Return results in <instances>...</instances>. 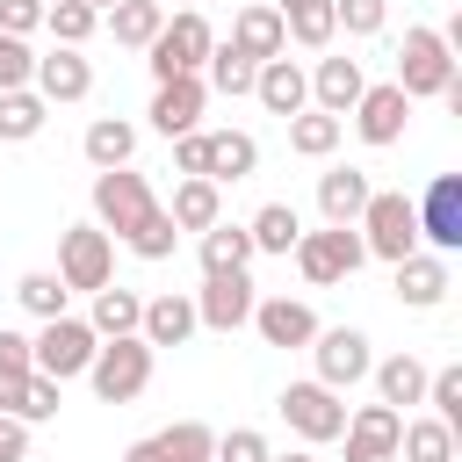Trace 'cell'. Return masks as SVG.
Instances as JSON below:
<instances>
[{"mask_svg": "<svg viewBox=\"0 0 462 462\" xmlns=\"http://www.w3.org/2000/svg\"><path fill=\"white\" fill-rule=\"evenodd\" d=\"M209 51H217V29L202 22V7H180V14H166L159 36L144 43V65H152V79H180V72H202Z\"/></svg>", "mask_w": 462, "mask_h": 462, "instance_id": "cell-2", "label": "cell"}, {"mask_svg": "<svg viewBox=\"0 0 462 462\" xmlns=\"http://www.w3.org/2000/svg\"><path fill=\"white\" fill-rule=\"evenodd\" d=\"M253 274L245 267H231V274H202V289H195V325H209V332H238L245 318H253Z\"/></svg>", "mask_w": 462, "mask_h": 462, "instance_id": "cell-12", "label": "cell"}, {"mask_svg": "<svg viewBox=\"0 0 462 462\" xmlns=\"http://www.w3.org/2000/svg\"><path fill=\"white\" fill-rule=\"evenodd\" d=\"M0 462H29V419L0 411Z\"/></svg>", "mask_w": 462, "mask_h": 462, "instance_id": "cell-49", "label": "cell"}, {"mask_svg": "<svg viewBox=\"0 0 462 462\" xmlns=\"http://www.w3.org/2000/svg\"><path fill=\"white\" fill-rule=\"evenodd\" d=\"M29 72H36V51L0 29V94H7V87H29Z\"/></svg>", "mask_w": 462, "mask_h": 462, "instance_id": "cell-45", "label": "cell"}, {"mask_svg": "<svg viewBox=\"0 0 462 462\" xmlns=\"http://www.w3.org/2000/svg\"><path fill=\"white\" fill-rule=\"evenodd\" d=\"M58 390H65V383H51V375H29V397H22V419H29V426H43V419H58Z\"/></svg>", "mask_w": 462, "mask_h": 462, "instance_id": "cell-46", "label": "cell"}, {"mask_svg": "<svg viewBox=\"0 0 462 462\" xmlns=\"http://www.w3.org/2000/svg\"><path fill=\"white\" fill-rule=\"evenodd\" d=\"M202 72H209L202 87H217V94H231V101H238V94H253V72H260V65H253L245 51H231V43H217Z\"/></svg>", "mask_w": 462, "mask_h": 462, "instance_id": "cell-38", "label": "cell"}, {"mask_svg": "<svg viewBox=\"0 0 462 462\" xmlns=\"http://www.w3.org/2000/svg\"><path fill=\"white\" fill-rule=\"evenodd\" d=\"M361 58H318V72H310V101L325 108V116H339L346 123V108L361 101Z\"/></svg>", "mask_w": 462, "mask_h": 462, "instance_id": "cell-22", "label": "cell"}, {"mask_svg": "<svg viewBox=\"0 0 462 462\" xmlns=\"http://www.w3.org/2000/svg\"><path fill=\"white\" fill-rule=\"evenodd\" d=\"M79 152H87V166H94V173H108V166H130V152H137V130H130L123 116H94V123H87V137H79Z\"/></svg>", "mask_w": 462, "mask_h": 462, "instance_id": "cell-25", "label": "cell"}, {"mask_svg": "<svg viewBox=\"0 0 462 462\" xmlns=\"http://www.w3.org/2000/svg\"><path fill=\"white\" fill-rule=\"evenodd\" d=\"M397 87H404V101H433V94L455 87V51H448L440 29H404V43H397Z\"/></svg>", "mask_w": 462, "mask_h": 462, "instance_id": "cell-4", "label": "cell"}, {"mask_svg": "<svg viewBox=\"0 0 462 462\" xmlns=\"http://www.w3.org/2000/svg\"><path fill=\"white\" fill-rule=\"evenodd\" d=\"M137 318H144V296L137 289H123V282H108V289H94V332L101 339H116V332H137Z\"/></svg>", "mask_w": 462, "mask_h": 462, "instance_id": "cell-36", "label": "cell"}, {"mask_svg": "<svg viewBox=\"0 0 462 462\" xmlns=\"http://www.w3.org/2000/svg\"><path fill=\"white\" fill-rule=\"evenodd\" d=\"M354 231H361V245H368L375 260H390V267H397L404 253H419V217H411V195H404V188H368Z\"/></svg>", "mask_w": 462, "mask_h": 462, "instance_id": "cell-3", "label": "cell"}, {"mask_svg": "<svg viewBox=\"0 0 462 462\" xmlns=\"http://www.w3.org/2000/svg\"><path fill=\"white\" fill-rule=\"evenodd\" d=\"M29 375H36V361H29V332H7V325H0V411L22 419Z\"/></svg>", "mask_w": 462, "mask_h": 462, "instance_id": "cell-31", "label": "cell"}, {"mask_svg": "<svg viewBox=\"0 0 462 462\" xmlns=\"http://www.w3.org/2000/svg\"><path fill=\"white\" fill-rule=\"evenodd\" d=\"M274 14H282V36H296L303 51H325V43L339 36L332 0H274Z\"/></svg>", "mask_w": 462, "mask_h": 462, "instance_id": "cell-27", "label": "cell"}, {"mask_svg": "<svg viewBox=\"0 0 462 462\" xmlns=\"http://www.w3.org/2000/svg\"><path fill=\"white\" fill-rule=\"evenodd\" d=\"M0 29H7V36L43 29V0H0Z\"/></svg>", "mask_w": 462, "mask_h": 462, "instance_id": "cell-48", "label": "cell"}, {"mask_svg": "<svg viewBox=\"0 0 462 462\" xmlns=\"http://www.w3.org/2000/svg\"><path fill=\"white\" fill-rule=\"evenodd\" d=\"M296 267H303V282H318V289H332V282H346L361 260H368V245H361V231L354 224H325V231H303L296 245Z\"/></svg>", "mask_w": 462, "mask_h": 462, "instance_id": "cell-8", "label": "cell"}, {"mask_svg": "<svg viewBox=\"0 0 462 462\" xmlns=\"http://www.w3.org/2000/svg\"><path fill=\"white\" fill-rule=\"evenodd\" d=\"M123 462H166V455H159V440L144 433V440H130V455H123Z\"/></svg>", "mask_w": 462, "mask_h": 462, "instance_id": "cell-50", "label": "cell"}, {"mask_svg": "<svg viewBox=\"0 0 462 462\" xmlns=\"http://www.w3.org/2000/svg\"><path fill=\"white\" fill-rule=\"evenodd\" d=\"M101 22H108V36H116L123 51H144V43L159 36V22H166V0H116Z\"/></svg>", "mask_w": 462, "mask_h": 462, "instance_id": "cell-30", "label": "cell"}, {"mask_svg": "<svg viewBox=\"0 0 462 462\" xmlns=\"http://www.w3.org/2000/svg\"><path fill=\"white\" fill-rule=\"evenodd\" d=\"M152 354H159V346H144V332H116V339H101L94 361H87L94 397H101V404H130V397H144V383H152Z\"/></svg>", "mask_w": 462, "mask_h": 462, "instance_id": "cell-1", "label": "cell"}, {"mask_svg": "<svg viewBox=\"0 0 462 462\" xmlns=\"http://www.w3.org/2000/svg\"><path fill=\"white\" fill-rule=\"evenodd\" d=\"M274 448H267V433L260 426H231V433H217V455L209 462H267Z\"/></svg>", "mask_w": 462, "mask_h": 462, "instance_id": "cell-44", "label": "cell"}, {"mask_svg": "<svg viewBox=\"0 0 462 462\" xmlns=\"http://www.w3.org/2000/svg\"><path fill=\"white\" fill-rule=\"evenodd\" d=\"M397 455L404 462H455V426L448 419H404V433H397Z\"/></svg>", "mask_w": 462, "mask_h": 462, "instance_id": "cell-34", "label": "cell"}, {"mask_svg": "<svg viewBox=\"0 0 462 462\" xmlns=\"http://www.w3.org/2000/svg\"><path fill=\"white\" fill-rule=\"evenodd\" d=\"M448 289H455L448 253H404V260H397V303H404V310H440Z\"/></svg>", "mask_w": 462, "mask_h": 462, "instance_id": "cell-17", "label": "cell"}, {"mask_svg": "<svg viewBox=\"0 0 462 462\" xmlns=\"http://www.w3.org/2000/svg\"><path fill=\"white\" fill-rule=\"evenodd\" d=\"M346 116H354L361 144H397V137H404L411 101H404V87H397V79H383V87H361V101H354Z\"/></svg>", "mask_w": 462, "mask_h": 462, "instance_id": "cell-15", "label": "cell"}, {"mask_svg": "<svg viewBox=\"0 0 462 462\" xmlns=\"http://www.w3.org/2000/svg\"><path fill=\"white\" fill-rule=\"evenodd\" d=\"M65 296H72V289H65L51 267H29V274L14 282V303H22L29 318H65Z\"/></svg>", "mask_w": 462, "mask_h": 462, "instance_id": "cell-37", "label": "cell"}, {"mask_svg": "<svg viewBox=\"0 0 462 462\" xmlns=\"http://www.w3.org/2000/svg\"><path fill=\"white\" fill-rule=\"evenodd\" d=\"M397 433H404V411L397 404H361V411H346V462H397Z\"/></svg>", "mask_w": 462, "mask_h": 462, "instance_id": "cell-13", "label": "cell"}, {"mask_svg": "<svg viewBox=\"0 0 462 462\" xmlns=\"http://www.w3.org/2000/svg\"><path fill=\"white\" fill-rule=\"evenodd\" d=\"M43 116H51V101L36 87H7L0 94V144H29L43 130Z\"/></svg>", "mask_w": 462, "mask_h": 462, "instance_id": "cell-35", "label": "cell"}, {"mask_svg": "<svg viewBox=\"0 0 462 462\" xmlns=\"http://www.w3.org/2000/svg\"><path fill=\"white\" fill-rule=\"evenodd\" d=\"M411 217H419V238L433 253H462V173H433L426 195L411 202Z\"/></svg>", "mask_w": 462, "mask_h": 462, "instance_id": "cell-10", "label": "cell"}, {"mask_svg": "<svg viewBox=\"0 0 462 462\" xmlns=\"http://www.w3.org/2000/svg\"><path fill=\"white\" fill-rule=\"evenodd\" d=\"M310 354H318V383L325 390H354L368 368H375V354H368V332L361 325H318V339H310Z\"/></svg>", "mask_w": 462, "mask_h": 462, "instance_id": "cell-11", "label": "cell"}, {"mask_svg": "<svg viewBox=\"0 0 462 462\" xmlns=\"http://www.w3.org/2000/svg\"><path fill=\"white\" fill-rule=\"evenodd\" d=\"M245 238H253V253H282V260H289V245L303 238L296 202H260V209H253V224H245Z\"/></svg>", "mask_w": 462, "mask_h": 462, "instance_id": "cell-29", "label": "cell"}, {"mask_svg": "<svg viewBox=\"0 0 462 462\" xmlns=\"http://www.w3.org/2000/svg\"><path fill=\"white\" fill-rule=\"evenodd\" d=\"M202 238V274H231V267H253V238H245V224H209V231H195Z\"/></svg>", "mask_w": 462, "mask_h": 462, "instance_id": "cell-33", "label": "cell"}, {"mask_svg": "<svg viewBox=\"0 0 462 462\" xmlns=\"http://www.w3.org/2000/svg\"><path fill=\"white\" fill-rule=\"evenodd\" d=\"M267 462H318L310 448H289V455H267Z\"/></svg>", "mask_w": 462, "mask_h": 462, "instance_id": "cell-51", "label": "cell"}, {"mask_svg": "<svg viewBox=\"0 0 462 462\" xmlns=\"http://www.w3.org/2000/svg\"><path fill=\"white\" fill-rule=\"evenodd\" d=\"M231 51H245L253 65H260V58H282V51H289V36H282V14H274V0H253V7H238V14H231Z\"/></svg>", "mask_w": 462, "mask_h": 462, "instance_id": "cell-21", "label": "cell"}, {"mask_svg": "<svg viewBox=\"0 0 462 462\" xmlns=\"http://www.w3.org/2000/svg\"><path fill=\"white\" fill-rule=\"evenodd\" d=\"M166 217H173L180 231H209V224L224 217V195H217V180H202V173H180V188H173Z\"/></svg>", "mask_w": 462, "mask_h": 462, "instance_id": "cell-26", "label": "cell"}, {"mask_svg": "<svg viewBox=\"0 0 462 462\" xmlns=\"http://www.w3.org/2000/svg\"><path fill=\"white\" fill-rule=\"evenodd\" d=\"M339 137H346V123L325 116V108H296L289 116V152H303V159H332Z\"/></svg>", "mask_w": 462, "mask_h": 462, "instance_id": "cell-32", "label": "cell"}, {"mask_svg": "<svg viewBox=\"0 0 462 462\" xmlns=\"http://www.w3.org/2000/svg\"><path fill=\"white\" fill-rule=\"evenodd\" d=\"M94 346H101V332L87 325V318H43V332L29 339V361H36V375H51V383H72V375H87V361H94Z\"/></svg>", "mask_w": 462, "mask_h": 462, "instance_id": "cell-6", "label": "cell"}, {"mask_svg": "<svg viewBox=\"0 0 462 462\" xmlns=\"http://www.w3.org/2000/svg\"><path fill=\"white\" fill-rule=\"evenodd\" d=\"M152 209H159V195H152V180H144L137 166H108V173H94V224H101L108 238H130Z\"/></svg>", "mask_w": 462, "mask_h": 462, "instance_id": "cell-5", "label": "cell"}, {"mask_svg": "<svg viewBox=\"0 0 462 462\" xmlns=\"http://www.w3.org/2000/svg\"><path fill=\"white\" fill-rule=\"evenodd\" d=\"M58 282L65 289H108L116 282V238L101 224H65L58 231Z\"/></svg>", "mask_w": 462, "mask_h": 462, "instance_id": "cell-7", "label": "cell"}, {"mask_svg": "<svg viewBox=\"0 0 462 462\" xmlns=\"http://www.w3.org/2000/svg\"><path fill=\"white\" fill-rule=\"evenodd\" d=\"M368 173L361 166H332V173H318V209H325V224H354L361 217V202H368Z\"/></svg>", "mask_w": 462, "mask_h": 462, "instance_id": "cell-23", "label": "cell"}, {"mask_svg": "<svg viewBox=\"0 0 462 462\" xmlns=\"http://www.w3.org/2000/svg\"><path fill=\"white\" fill-rule=\"evenodd\" d=\"M253 101L267 108V116H296V108H310V72L296 65V58H260V72H253Z\"/></svg>", "mask_w": 462, "mask_h": 462, "instance_id": "cell-16", "label": "cell"}, {"mask_svg": "<svg viewBox=\"0 0 462 462\" xmlns=\"http://www.w3.org/2000/svg\"><path fill=\"white\" fill-rule=\"evenodd\" d=\"M245 325H253L267 346H310V339H318V318H310V303H296V296H260Z\"/></svg>", "mask_w": 462, "mask_h": 462, "instance_id": "cell-18", "label": "cell"}, {"mask_svg": "<svg viewBox=\"0 0 462 462\" xmlns=\"http://www.w3.org/2000/svg\"><path fill=\"white\" fill-rule=\"evenodd\" d=\"M282 419H289V433H296L303 448H325V440L346 433V404H339V390H325L318 375L282 390Z\"/></svg>", "mask_w": 462, "mask_h": 462, "instance_id": "cell-9", "label": "cell"}, {"mask_svg": "<svg viewBox=\"0 0 462 462\" xmlns=\"http://www.w3.org/2000/svg\"><path fill=\"white\" fill-rule=\"evenodd\" d=\"M152 440H159L166 462H209V455H217V433H209L202 419H180V426H166V433H152Z\"/></svg>", "mask_w": 462, "mask_h": 462, "instance_id": "cell-40", "label": "cell"}, {"mask_svg": "<svg viewBox=\"0 0 462 462\" xmlns=\"http://www.w3.org/2000/svg\"><path fill=\"white\" fill-rule=\"evenodd\" d=\"M123 245H130L137 260H173V245H180V224H173V217H166V202H159V209H152V217H144V224H137Z\"/></svg>", "mask_w": 462, "mask_h": 462, "instance_id": "cell-41", "label": "cell"}, {"mask_svg": "<svg viewBox=\"0 0 462 462\" xmlns=\"http://www.w3.org/2000/svg\"><path fill=\"white\" fill-rule=\"evenodd\" d=\"M426 404H433V419L462 426V368H433L426 375Z\"/></svg>", "mask_w": 462, "mask_h": 462, "instance_id": "cell-43", "label": "cell"}, {"mask_svg": "<svg viewBox=\"0 0 462 462\" xmlns=\"http://www.w3.org/2000/svg\"><path fill=\"white\" fill-rule=\"evenodd\" d=\"M202 101H209V87H202V72H180V79H159V94H152V130L173 144V137H188V130H202Z\"/></svg>", "mask_w": 462, "mask_h": 462, "instance_id": "cell-14", "label": "cell"}, {"mask_svg": "<svg viewBox=\"0 0 462 462\" xmlns=\"http://www.w3.org/2000/svg\"><path fill=\"white\" fill-rule=\"evenodd\" d=\"M29 79H36V94H43V101H87V94H94V65H87L72 43H58L51 58H36V72H29Z\"/></svg>", "mask_w": 462, "mask_h": 462, "instance_id": "cell-19", "label": "cell"}, {"mask_svg": "<svg viewBox=\"0 0 462 462\" xmlns=\"http://www.w3.org/2000/svg\"><path fill=\"white\" fill-rule=\"evenodd\" d=\"M87 7H94V14H108V7H116V0H87Z\"/></svg>", "mask_w": 462, "mask_h": 462, "instance_id": "cell-52", "label": "cell"}, {"mask_svg": "<svg viewBox=\"0 0 462 462\" xmlns=\"http://www.w3.org/2000/svg\"><path fill=\"white\" fill-rule=\"evenodd\" d=\"M180 7H195V0H180Z\"/></svg>", "mask_w": 462, "mask_h": 462, "instance_id": "cell-53", "label": "cell"}, {"mask_svg": "<svg viewBox=\"0 0 462 462\" xmlns=\"http://www.w3.org/2000/svg\"><path fill=\"white\" fill-rule=\"evenodd\" d=\"M137 332H144V346H188V339H195V296H180V289L144 296Z\"/></svg>", "mask_w": 462, "mask_h": 462, "instance_id": "cell-20", "label": "cell"}, {"mask_svg": "<svg viewBox=\"0 0 462 462\" xmlns=\"http://www.w3.org/2000/svg\"><path fill=\"white\" fill-rule=\"evenodd\" d=\"M332 22H339L346 36H383V22H390V0H332Z\"/></svg>", "mask_w": 462, "mask_h": 462, "instance_id": "cell-42", "label": "cell"}, {"mask_svg": "<svg viewBox=\"0 0 462 462\" xmlns=\"http://www.w3.org/2000/svg\"><path fill=\"white\" fill-rule=\"evenodd\" d=\"M173 173H202V180H209V137H202V130L173 137Z\"/></svg>", "mask_w": 462, "mask_h": 462, "instance_id": "cell-47", "label": "cell"}, {"mask_svg": "<svg viewBox=\"0 0 462 462\" xmlns=\"http://www.w3.org/2000/svg\"><path fill=\"white\" fill-rule=\"evenodd\" d=\"M368 375H375V397L404 411V404H426V375H433V368H426L419 354H390V361H375Z\"/></svg>", "mask_w": 462, "mask_h": 462, "instance_id": "cell-24", "label": "cell"}, {"mask_svg": "<svg viewBox=\"0 0 462 462\" xmlns=\"http://www.w3.org/2000/svg\"><path fill=\"white\" fill-rule=\"evenodd\" d=\"M43 29H51L58 43H72V51H79V43L101 29V14H94L87 0H43Z\"/></svg>", "mask_w": 462, "mask_h": 462, "instance_id": "cell-39", "label": "cell"}, {"mask_svg": "<svg viewBox=\"0 0 462 462\" xmlns=\"http://www.w3.org/2000/svg\"><path fill=\"white\" fill-rule=\"evenodd\" d=\"M209 137V180L224 188V180H245L253 166H260V144H253V130H202Z\"/></svg>", "mask_w": 462, "mask_h": 462, "instance_id": "cell-28", "label": "cell"}]
</instances>
